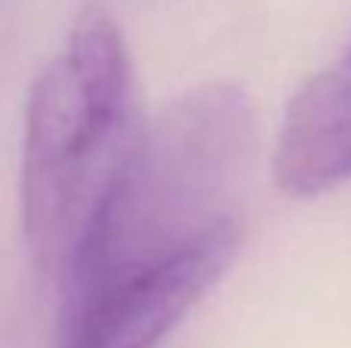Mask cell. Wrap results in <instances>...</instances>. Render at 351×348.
Segmentation results:
<instances>
[{"label": "cell", "instance_id": "6da1fadb", "mask_svg": "<svg viewBox=\"0 0 351 348\" xmlns=\"http://www.w3.org/2000/svg\"><path fill=\"white\" fill-rule=\"evenodd\" d=\"M256 117L234 84H204L139 123L59 287L65 312L241 222Z\"/></svg>", "mask_w": 351, "mask_h": 348}, {"label": "cell", "instance_id": "7a4b0ae2", "mask_svg": "<svg viewBox=\"0 0 351 348\" xmlns=\"http://www.w3.org/2000/svg\"><path fill=\"white\" fill-rule=\"evenodd\" d=\"M139 129L133 62L121 28L90 10L28 92L22 232L43 275H62Z\"/></svg>", "mask_w": 351, "mask_h": 348}, {"label": "cell", "instance_id": "3957f363", "mask_svg": "<svg viewBox=\"0 0 351 348\" xmlns=\"http://www.w3.org/2000/svg\"><path fill=\"white\" fill-rule=\"evenodd\" d=\"M241 240L243 225L231 222L191 250L105 287L65 312L62 348H154L222 277Z\"/></svg>", "mask_w": 351, "mask_h": 348}, {"label": "cell", "instance_id": "277c9868", "mask_svg": "<svg viewBox=\"0 0 351 348\" xmlns=\"http://www.w3.org/2000/svg\"><path fill=\"white\" fill-rule=\"evenodd\" d=\"M351 179V43L290 99L274 148V182L315 197Z\"/></svg>", "mask_w": 351, "mask_h": 348}]
</instances>
